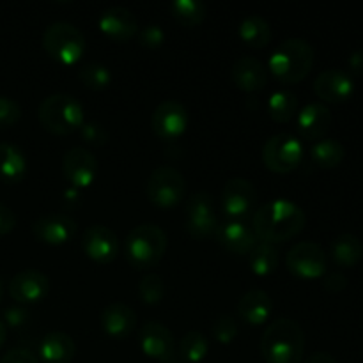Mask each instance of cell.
Listing matches in <instances>:
<instances>
[{
	"label": "cell",
	"mask_w": 363,
	"mask_h": 363,
	"mask_svg": "<svg viewBox=\"0 0 363 363\" xmlns=\"http://www.w3.org/2000/svg\"><path fill=\"white\" fill-rule=\"evenodd\" d=\"M305 149L298 137L291 133L273 135L262 145V162L272 172L289 174L300 167Z\"/></svg>",
	"instance_id": "7"
},
{
	"label": "cell",
	"mask_w": 363,
	"mask_h": 363,
	"mask_svg": "<svg viewBox=\"0 0 363 363\" xmlns=\"http://www.w3.org/2000/svg\"><path fill=\"white\" fill-rule=\"evenodd\" d=\"M21 119V106L13 98L0 96V130L14 126Z\"/></svg>",
	"instance_id": "38"
},
{
	"label": "cell",
	"mask_w": 363,
	"mask_h": 363,
	"mask_svg": "<svg viewBox=\"0 0 363 363\" xmlns=\"http://www.w3.org/2000/svg\"><path fill=\"white\" fill-rule=\"evenodd\" d=\"M279 250L272 243H257L250 252V269L257 277H269L279 268Z\"/></svg>",
	"instance_id": "31"
},
{
	"label": "cell",
	"mask_w": 363,
	"mask_h": 363,
	"mask_svg": "<svg viewBox=\"0 0 363 363\" xmlns=\"http://www.w3.org/2000/svg\"><path fill=\"white\" fill-rule=\"evenodd\" d=\"M138 346L145 357L162 363L172 362L176 354V339L163 323L147 321L138 330Z\"/></svg>",
	"instance_id": "14"
},
{
	"label": "cell",
	"mask_w": 363,
	"mask_h": 363,
	"mask_svg": "<svg viewBox=\"0 0 363 363\" xmlns=\"http://www.w3.org/2000/svg\"><path fill=\"white\" fill-rule=\"evenodd\" d=\"M305 363H337V360L330 353H323V351H319V353L311 354V357L305 360Z\"/></svg>",
	"instance_id": "45"
},
{
	"label": "cell",
	"mask_w": 363,
	"mask_h": 363,
	"mask_svg": "<svg viewBox=\"0 0 363 363\" xmlns=\"http://www.w3.org/2000/svg\"><path fill=\"white\" fill-rule=\"evenodd\" d=\"M77 354L73 337L64 332H50L39 342V358L43 363H71Z\"/></svg>",
	"instance_id": "25"
},
{
	"label": "cell",
	"mask_w": 363,
	"mask_h": 363,
	"mask_svg": "<svg viewBox=\"0 0 363 363\" xmlns=\"http://www.w3.org/2000/svg\"><path fill=\"white\" fill-rule=\"evenodd\" d=\"M27 176V158L20 147L2 142L0 144V181L6 184L20 183Z\"/></svg>",
	"instance_id": "26"
},
{
	"label": "cell",
	"mask_w": 363,
	"mask_h": 363,
	"mask_svg": "<svg viewBox=\"0 0 363 363\" xmlns=\"http://www.w3.org/2000/svg\"><path fill=\"white\" fill-rule=\"evenodd\" d=\"M43 48L57 62L74 66L85 53V38L73 23L53 21L43 32Z\"/></svg>",
	"instance_id": "6"
},
{
	"label": "cell",
	"mask_w": 363,
	"mask_h": 363,
	"mask_svg": "<svg viewBox=\"0 0 363 363\" xmlns=\"http://www.w3.org/2000/svg\"><path fill=\"white\" fill-rule=\"evenodd\" d=\"M314 59V46L307 39L289 38L269 55L266 69L282 84H298L311 73Z\"/></svg>",
	"instance_id": "2"
},
{
	"label": "cell",
	"mask_w": 363,
	"mask_h": 363,
	"mask_svg": "<svg viewBox=\"0 0 363 363\" xmlns=\"http://www.w3.org/2000/svg\"><path fill=\"white\" fill-rule=\"evenodd\" d=\"M2 296H4V284L2 280H0V301H2Z\"/></svg>",
	"instance_id": "47"
},
{
	"label": "cell",
	"mask_w": 363,
	"mask_h": 363,
	"mask_svg": "<svg viewBox=\"0 0 363 363\" xmlns=\"http://www.w3.org/2000/svg\"><path fill=\"white\" fill-rule=\"evenodd\" d=\"M233 80L238 89L254 94L268 85V69L259 59L245 55L234 62Z\"/></svg>",
	"instance_id": "23"
},
{
	"label": "cell",
	"mask_w": 363,
	"mask_h": 363,
	"mask_svg": "<svg viewBox=\"0 0 363 363\" xmlns=\"http://www.w3.org/2000/svg\"><path fill=\"white\" fill-rule=\"evenodd\" d=\"M314 92L325 103H344L354 94V80L344 69H325L315 77Z\"/></svg>",
	"instance_id": "19"
},
{
	"label": "cell",
	"mask_w": 363,
	"mask_h": 363,
	"mask_svg": "<svg viewBox=\"0 0 363 363\" xmlns=\"http://www.w3.org/2000/svg\"><path fill=\"white\" fill-rule=\"evenodd\" d=\"M62 174L74 190L89 188L98 176V160L89 149L73 147L64 155Z\"/></svg>",
	"instance_id": "16"
},
{
	"label": "cell",
	"mask_w": 363,
	"mask_h": 363,
	"mask_svg": "<svg viewBox=\"0 0 363 363\" xmlns=\"http://www.w3.org/2000/svg\"><path fill=\"white\" fill-rule=\"evenodd\" d=\"M82 250L91 261L98 264H108L119 255L121 241L110 227L96 223L87 227L82 234Z\"/></svg>",
	"instance_id": "13"
},
{
	"label": "cell",
	"mask_w": 363,
	"mask_h": 363,
	"mask_svg": "<svg viewBox=\"0 0 363 363\" xmlns=\"http://www.w3.org/2000/svg\"><path fill=\"white\" fill-rule=\"evenodd\" d=\"M330 255L339 268H353L363 257V243L354 234H340L332 241Z\"/></svg>",
	"instance_id": "27"
},
{
	"label": "cell",
	"mask_w": 363,
	"mask_h": 363,
	"mask_svg": "<svg viewBox=\"0 0 363 363\" xmlns=\"http://www.w3.org/2000/svg\"><path fill=\"white\" fill-rule=\"evenodd\" d=\"M268 113L275 123H289L298 113V98L291 91H275L268 99Z\"/></svg>",
	"instance_id": "32"
},
{
	"label": "cell",
	"mask_w": 363,
	"mask_h": 363,
	"mask_svg": "<svg viewBox=\"0 0 363 363\" xmlns=\"http://www.w3.org/2000/svg\"><path fill=\"white\" fill-rule=\"evenodd\" d=\"M211 333L216 342L227 346V344H233L236 340V337L240 335V328H238V323L233 315L223 314L215 319L211 326Z\"/></svg>",
	"instance_id": "36"
},
{
	"label": "cell",
	"mask_w": 363,
	"mask_h": 363,
	"mask_svg": "<svg viewBox=\"0 0 363 363\" xmlns=\"http://www.w3.org/2000/svg\"><path fill=\"white\" fill-rule=\"evenodd\" d=\"M78 131L89 145H105L108 142V131L96 121H85Z\"/></svg>",
	"instance_id": "39"
},
{
	"label": "cell",
	"mask_w": 363,
	"mask_h": 363,
	"mask_svg": "<svg viewBox=\"0 0 363 363\" xmlns=\"http://www.w3.org/2000/svg\"><path fill=\"white\" fill-rule=\"evenodd\" d=\"M167 245L169 240L162 227L156 223H142L128 234L124 241V255L135 269L144 272L160 264L167 252Z\"/></svg>",
	"instance_id": "4"
},
{
	"label": "cell",
	"mask_w": 363,
	"mask_h": 363,
	"mask_svg": "<svg viewBox=\"0 0 363 363\" xmlns=\"http://www.w3.org/2000/svg\"><path fill=\"white\" fill-rule=\"evenodd\" d=\"M170 14L183 27H197L208 16V7L201 0H174Z\"/></svg>",
	"instance_id": "30"
},
{
	"label": "cell",
	"mask_w": 363,
	"mask_h": 363,
	"mask_svg": "<svg viewBox=\"0 0 363 363\" xmlns=\"http://www.w3.org/2000/svg\"><path fill=\"white\" fill-rule=\"evenodd\" d=\"M78 80L91 91H105L112 82V73L101 62H87L78 67Z\"/></svg>",
	"instance_id": "34"
},
{
	"label": "cell",
	"mask_w": 363,
	"mask_h": 363,
	"mask_svg": "<svg viewBox=\"0 0 363 363\" xmlns=\"http://www.w3.org/2000/svg\"><path fill=\"white\" fill-rule=\"evenodd\" d=\"M170 363H176V362H170Z\"/></svg>",
	"instance_id": "48"
},
{
	"label": "cell",
	"mask_w": 363,
	"mask_h": 363,
	"mask_svg": "<svg viewBox=\"0 0 363 363\" xmlns=\"http://www.w3.org/2000/svg\"><path fill=\"white\" fill-rule=\"evenodd\" d=\"M78 225L66 213H48L32 223V234L38 241L52 247L66 245L77 236Z\"/></svg>",
	"instance_id": "15"
},
{
	"label": "cell",
	"mask_w": 363,
	"mask_h": 363,
	"mask_svg": "<svg viewBox=\"0 0 363 363\" xmlns=\"http://www.w3.org/2000/svg\"><path fill=\"white\" fill-rule=\"evenodd\" d=\"M347 66H350L351 77H363V48L354 50L347 59Z\"/></svg>",
	"instance_id": "44"
},
{
	"label": "cell",
	"mask_w": 363,
	"mask_h": 363,
	"mask_svg": "<svg viewBox=\"0 0 363 363\" xmlns=\"http://www.w3.org/2000/svg\"><path fill=\"white\" fill-rule=\"evenodd\" d=\"M6 339H7V328H6V325L2 323V319H0V347L4 346Z\"/></svg>",
	"instance_id": "46"
},
{
	"label": "cell",
	"mask_w": 363,
	"mask_h": 363,
	"mask_svg": "<svg viewBox=\"0 0 363 363\" xmlns=\"http://www.w3.org/2000/svg\"><path fill=\"white\" fill-rule=\"evenodd\" d=\"M38 119L46 131L64 137L80 130L85 123V110L74 96L57 92L43 99L38 108Z\"/></svg>",
	"instance_id": "5"
},
{
	"label": "cell",
	"mask_w": 363,
	"mask_h": 363,
	"mask_svg": "<svg viewBox=\"0 0 363 363\" xmlns=\"http://www.w3.org/2000/svg\"><path fill=\"white\" fill-rule=\"evenodd\" d=\"M218 218H216L213 195L208 191H199L190 197L186 204V230L195 240H208L215 236Z\"/></svg>",
	"instance_id": "11"
},
{
	"label": "cell",
	"mask_w": 363,
	"mask_h": 363,
	"mask_svg": "<svg viewBox=\"0 0 363 363\" xmlns=\"http://www.w3.org/2000/svg\"><path fill=\"white\" fill-rule=\"evenodd\" d=\"M16 227V215L6 204H0V236L13 233Z\"/></svg>",
	"instance_id": "43"
},
{
	"label": "cell",
	"mask_w": 363,
	"mask_h": 363,
	"mask_svg": "<svg viewBox=\"0 0 363 363\" xmlns=\"http://www.w3.org/2000/svg\"><path fill=\"white\" fill-rule=\"evenodd\" d=\"M98 27L103 34L116 43H128L138 34V20L124 6H112L98 18Z\"/></svg>",
	"instance_id": "18"
},
{
	"label": "cell",
	"mask_w": 363,
	"mask_h": 363,
	"mask_svg": "<svg viewBox=\"0 0 363 363\" xmlns=\"http://www.w3.org/2000/svg\"><path fill=\"white\" fill-rule=\"evenodd\" d=\"M0 363H39V358L35 357L30 350L14 347V350L7 351V353L4 354Z\"/></svg>",
	"instance_id": "41"
},
{
	"label": "cell",
	"mask_w": 363,
	"mask_h": 363,
	"mask_svg": "<svg viewBox=\"0 0 363 363\" xmlns=\"http://www.w3.org/2000/svg\"><path fill=\"white\" fill-rule=\"evenodd\" d=\"M147 197L156 208L172 209L183 201L186 181L184 176L174 167H158L147 179Z\"/></svg>",
	"instance_id": "8"
},
{
	"label": "cell",
	"mask_w": 363,
	"mask_h": 363,
	"mask_svg": "<svg viewBox=\"0 0 363 363\" xmlns=\"http://www.w3.org/2000/svg\"><path fill=\"white\" fill-rule=\"evenodd\" d=\"M330 126H332V112L321 101L308 103L296 113L298 133L308 142L321 140L328 133Z\"/></svg>",
	"instance_id": "20"
},
{
	"label": "cell",
	"mask_w": 363,
	"mask_h": 363,
	"mask_svg": "<svg viewBox=\"0 0 363 363\" xmlns=\"http://www.w3.org/2000/svg\"><path fill=\"white\" fill-rule=\"evenodd\" d=\"M311 158L319 169H335L346 158V147L335 138H321L311 147Z\"/></svg>",
	"instance_id": "29"
},
{
	"label": "cell",
	"mask_w": 363,
	"mask_h": 363,
	"mask_svg": "<svg viewBox=\"0 0 363 363\" xmlns=\"http://www.w3.org/2000/svg\"><path fill=\"white\" fill-rule=\"evenodd\" d=\"M138 296L145 305H158L165 296V282L156 273H147L138 284Z\"/></svg>",
	"instance_id": "35"
},
{
	"label": "cell",
	"mask_w": 363,
	"mask_h": 363,
	"mask_svg": "<svg viewBox=\"0 0 363 363\" xmlns=\"http://www.w3.org/2000/svg\"><path fill=\"white\" fill-rule=\"evenodd\" d=\"M307 215L303 209L287 199H275L262 204L252 218V229L259 241L286 243L305 229Z\"/></svg>",
	"instance_id": "1"
},
{
	"label": "cell",
	"mask_w": 363,
	"mask_h": 363,
	"mask_svg": "<svg viewBox=\"0 0 363 363\" xmlns=\"http://www.w3.org/2000/svg\"><path fill=\"white\" fill-rule=\"evenodd\" d=\"M138 43L140 46L147 50H156L165 43V30L162 28V25L158 23H149L144 28L138 30Z\"/></svg>",
	"instance_id": "37"
},
{
	"label": "cell",
	"mask_w": 363,
	"mask_h": 363,
	"mask_svg": "<svg viewBox=\"0 0 363 363\" xmlns=\"http://www.w3.org/2000/svg\"><path fill=\"white\" fill-rule=\"evenodd\" d=\"M257 204V191L252 181L245 177H233L223 184L222 209L227 220L243 222L254 213Z\"/></svg>",
	"instance_id": "10"
},
{
	"label": "cell",
	"mask_w": 363,
	"mask_h": 363,
	"mask_svg": "<svg viewBox=\"0 0 363 363\" xmlns=\"http://www.w3.org/2000/svg\"><path fill=\"white\" fill-rule=\"evenodd\" d=\"M323 287L332 294L342 293L347 287V277L340 272L330 273V275H326L325 280H323Z\"/></svg>",
	"instance_id": "42"
},
{
	"label": "cell",
	"mask_w": 363,
	"mask_h": 363,
	"mask_svg": "<svg viewBox=\"0 0 363 363\" xmlns=\"http://www.w3.org/2000/svg\"><path fill=\"white\" fill-rule=\"evenodd\" d=\"M238 34H240L241 41L252 48H266L272 41V27L259 14L245 16L238 27Z\"/></svg>",
	"instance_id": "28"
},
{
	"label": "cell",
	"mask_w": 363,
	"mask_h": 363,
	"mask_svg": "<svg viewBox=\"0 0 363 363\" xmlns=\"http://www.w3.org/2000/svg\"><path fill=\"white\" fill-rule=\"evenodd\" d=\"M326 252L314 241H301L294 245L286 257V266L293 275L303 280H315L326 275Z\"/></svg>",
	"instance_id": "9"
},
{
	"label": "cell",
	"mask_w": 363,
	"mask_h": 363,
	"mask_svg": "<svg viewBox=\"0 0 363 363\" xmlns=\"http://www.w3.org/2000/svg\"><path fill=\"white\" fill-rule=\"evenodd\" d=\"M209 353V340L204 333L191 330L181 339L179 357L186 363H201Z\"/></svg>",
	"instance_id": "33"
},
{
	"label": "cell",
	"mask_w": 363,
	"mask_h": 363,
	"mask_svg": "<svg viewBox=\"0 0 363 363\" xmlns=\"http://www.w3.org/2000/svg\"><path fill=\"white\" fill-rule=\"evenodd\" d=\"M9 296L20 305L39 303L50 293V279L38 269H23L11 279Z\"/></svg>",
	"instance_id": "17"
},
{
	"label": "cell",
	"mask_w": 363,
	"mask_h": 363,
	"mask_svg": "<svg viewBox=\"0 0 363 363\" xmlns=\"http://www.w3.org/2000/svg\"><path fill=\"white\" fill-rule=\"evenodd\" d=\"M151 128L162 140L176 142L188 128V112L183 103L176 99H165L155 108L151 117Z\"/></svg>",
	"instance_id": "12"
},
{
	"label": "cell",
	"mask_w": 363,
	"mask_h": 363,
	"mask_svg": "<svg viewBox=\"0 0 363 363\" xmlns=\"http://www.w3.org/2000/svg\"><path fill=\"white\" fill-rule=\"evenodd\" d=\"M101 328L112 339H126L137 328V314L126 303H110L101 312Z\"/></svg>",
	"instance_id": "22"
},
{
	"label": "cell",
	"mask_w": 363,
	"mask_h": 363,
	"mask_svg": "<svg viewBox=\"0 0 363 363\" xmlns=\"http://www.w3.org/2000/svg\"><path fill=\"white\" fill-rule=\"evenodd\" d=\"M305 353V333L293 319H277L261 339V354L268 363H300Z\"/></svg>",
	"instance_id": "3"
},
{
	"label": "cell",
	"mask_w": 363,
	"mask_h": 363,
	"mask_svg": "<svg viewBox=\"0 0 363 363\" xmlns=\"http://www.w3.org/2000/svg\"><path fill=\"white\" fill-rule=\"evenodd\" d=\"M28 319H30L28 308L23 307V305H16V307H7L6 311H4L2 323L6 325V328L20 330L27 325Z\"/></svg>",
	"instance_id": "40"
},
{
	"label": "cell",
	"mask_w": 363,
	"mask_h": 363,
	"mask_svg": "<svg viewBox=\"0 0 363 363\" xmlns=\"http://www.w3.org/2000/svg\"><path fill=\"white\" fill-rule=\"evenodd\" d=\"M215 238L227 252L236 255L250 254L255 245L259 243L254 229L248 223L234 222V220H227V222L218 223Z\"/></svg>",
	"instance_id": "21"
},
{
	"label": "cell",
	"mask_w": 363,
	"mask_h": 363,
	"mask_svg": "<svg viewBox=\"0 0 363 363\" xmlns=\"http://www.w3.org/2000/svg\"><path fill=\"white\" fill-rule=\"evenodd\" d=\"M273 311V301L269 294L262 289H252L238 301V315L248 326H262L269 319Z\"/></svg>",
	"instance_id": "24"
}]
</instances>
